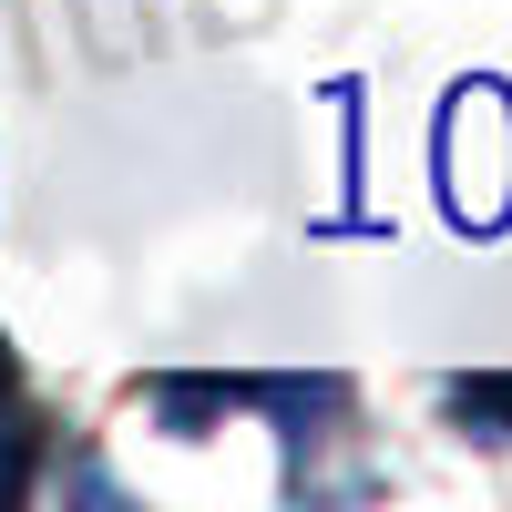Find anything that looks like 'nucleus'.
Listing matches in <instances>:
<instances>
[{"instance_id": "f257e3e1", "label": "nucleus", "mask_w": 512, "mask_h": 512, "mask_svg": "<svg viewBox=\"0 0 512 512\" xmlns=\"http://www.w3.org/2000/svg\"><path fill=\"white\" fill-rule=\"evenodd\" d=\"M31 482V410H21V369L11 349H0V502H11Z\"/></svg>"}]
</instances>
